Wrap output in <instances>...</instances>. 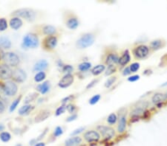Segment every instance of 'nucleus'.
<instances>
[{
    "instance_id": "nucleus-1",
    "label": "nucleus",
    "mask_w": 167,
    "mask_h": 146,
    "mask_svg": "<svg viewBox=\"0 0 167 146\" xmlns=\"http://www.w3.org/2000/svg\"><path fill=\"white\" fill-rule=\"evenodd\" d=\"M134 57L138 60H142L148 57L150 53V49L145 44H140L135 47L132 50Z\"/></svg>"
},
{
    "instance_id": "nucleus-2",
    "label": "nucleus",
    "mask_w": 167,
    "mask_h": 146,
    "mask_svg": "<svg viewBox=\"0 0 167 146\" xmlns=\"http://www.w3.org/2000/svg\"><path fill=\"white\" fill-rule=\"evenodd\" d=\"M94 36L91 33H86L83 35L77 42V47L79 49H86L89 47L94 44Z\"/></svg>"
},
{
    "instance_id": "nucleus-3",
    "label": "nucleus",
    "mask_w": 167,
    "mask_h": 146,
    "mask_svg": "<svg viewBox=\"0 0 167 146\" xmlns=\"http://www.w3.org/2000/svg\"><path fill=\"white\" fill-rule=\"evenodd\" d=\"M13 15L18 17H22L29 21H32L36 18V13L32 9L23 8L17 10L13 13Z\"/></svg>"
},
{
    "instance_id": "nucleus-4",
    "label": "nucleus",
    "mask_w": 167,
    "mask_h": 146,
    "mask_svg": "<svg viewBox=\"0 0 167 146\" xmlns=\"http://www.w3.org/2000/svg\"><path fill=\"white\" fill-rule=\"evenodd\" d=\"M23 47L27 48H36L39 46V39L37 36L34 33H29L23 38Z\"/></svg>"
},
{
    "instance_id": "nucleus-5",
    "label": "nucleus",
    "mask_w": 167,
    "mask_h": 146,
    "mask_svg": "<svg viewBox=\"0 0 167 146\" xmlns=\"http://www.w3.org/2000/svg\"><path fill=\"white\" fill-rule=\"evenodd\" d=\"M3 60L5 62L6 65L10 67H17L20 64V58L14 53H5Z\"/></svg>"
},
{
    "instance_id": "nucleus-6",
    "label": "nucleus",
    "mask_w": 167,
    "mask_h": 146,
    "mask_svg": "<svg viewBox=\"0 0 167 146\" xmlns=\"http://www.w3.org/2000/svg\"><path fill=\"white\" fill-rule=\"evenodd\" d=\"M97 130L100 132L102 136H103L105 139H110L111 138L114 137V134H115V131L112 128L108 126H105V125H99L97 127Z\"/></svg>"
},
{
    "instance_id": "nucleus-7",
    "label": "nucleus",
    "mask_w": 167,
    "mask_h": 146,
    "mask_svg": "<svg viewBox=\"0 0 167 146\" xmlns=\"http://www.w3.org/2000/svg\"><path fill=\"white\" fill-rule=\"evenodd\" d=\"M6 96H14L17 92V86L12 81H8L3 86Z\"/></svg>"
},
{
    "instance_id": "nucleus-8",
    "label": "nucleus",
    "mask_w": 167,
    "mask_h": 146,
    "mask_svg": "<svg viewBox=\"0 0 167 146\" xmlns=\"http://www.w3.org/2000/svg\"><path fill=\"white\" fill-rule=\"evenodd\" d=\"M13 76V72L6 64L0 65V78L3 80L10 79Z\"/></svg>"
},
{
    "instance_id": "nucleus-9",
    "label": "nucleus",
    "mask_w": 167,
    "mask_h": 146,
    "mask_svg": "<svg viewBox=\"0 0 167 146\" xmlns=\"http://www.w3.org/2000/svg\"><path fill=\"white\" fill-rule=\"evenodd\" d=\"M84 138L89 142H97L100 139V135L97 131L91 130V131H89L85 133Z\"/></svg>"
},
{
    "instance_id": "nucleus-10",
    "label": "nucleus",
    "mask_w": 167,
    "mask_h": 146,
    "mask_svg": "<svg viewBox=\"0 0 167 146\" xmlns=\"http://www.w3.org/2000/svg\"><path fill=\"white\" fill-rule=\"evenodd\" d=\"M74 82V76L71 75V74H68V75H65L62 79L60 80V81L58 84V86H59L60 88H67L68 86H70L73 84Z\"/></svg>"
},
{
    "instance_id": "nucleus-11",
    "label": "nucleus",
    "mask_w": 167,
    "mask_h": 146,
    "mask_svg": "<svg viewBox=\"0 0 167 146\" xmlns=\"http://www.w3.org/2000/svg\"><path fill=\"white\" fill-rule=\"evenodd\" d=\"M12 77L17 82L23 83L26 80L27 75L24 70H23L22 69H17L14 71Z\"/></svg>"
},
{
    "instance_id": "nucleus-12",
    "label": "nucleus",
    "mask_w": 167,
    "mask_h": 146,
    "mask_svg": "<svg viewBox=\"0 0 167 146\" xmlns=\"http://www.w3.org/2000/svg\"><path fill=\"white\" fill-rule=\"evenodd\" d=\"M166 45V42L162 39H156L153 40L149 44V49L153 51H157V50L162 49Z\"/></svg>"
},
{
    "instance_id": "nucleus-13",
    "label": "nucleus",
    "mask_w": 167,
    "mask_h": 146,
    "mask_svg": "<svg viewBox=\"0 0 167 146\" xmlns=\"http://www.w3.org/2000/svg\"><path fill=\"white\" fill-rule=\"evenodd\" d=\"M57 44V39L55 36H49L45 39L44 41V46L45 48L52 50L56 47Z\"/></svg>"
},
{
    "instance_id": "nucleus-14",
    "label": "nucleus",
    "mask_w": 167,
    "mask_h": 146,
    "mask_svg": "<svg viewBox=\"0 0 167 146\" xmlns=\"http://www.w3.org/2000/svg\"><path fill=\"white\" fill-rule=\"evenodd\" d=\"M131 60L130 53H129V50H126L124 51L122 56L119 58V61H118V64L121 66H125L128 64L129 61Z\"/></svg>"
},
{
    "instance_id": "nucleus-15",
    "label": "nucleus",
    "mask_w": 167,
    "mask_h": 146,
    "mask_svg": "<svg viewBox=\"0 0 167 146\" xmlns=\"http://www.w3.org/2000/svg\"><path fill=\"white\" fill-rule=\"evenodd\" d=\"M126 128V117L125 114L120 116L119 122H118L117 131L119 133H123Z\"/></svg>"
},
{
    "instance_id": "nucleus-16",
    "label": "nucleus",
    "mask_w": 167,
    "mask_h": 146,
    "mask_svg": "<svg viewBox=\"0 0 167 146\" xmlns=\"http://www.w3.org/2000/svg\"><path fill=\"white\" fill-rule=\"evenodd\" d=\"M166 95H164V94L163 93H160V92H157V93H155L153 96H152V102L154 104H158V103L163 102L165 100H166Z\"/></svg>"
},
{
    "instance_id": "nucleus-17",
    "label": "nucleus",
    "mask_w": 167,
    "mask_h": 146,
    "mask_svg": "<svg viewBox=\"0 0 167 146\" xmlns=\"http://www.w3.org/2000/svg\"><path fill=\"white\" fill-rule=\"evenodd\" d=\"M119 61V56L116 53H109L106 57V61L105 63L109 65H114V64L118 63Z\"/></svg>"
},
{
    "instance_id": "nucleus-18",
    "label": "nucleus",
    "mask_w": 167,
    "mask_h": 146,
    "mask_svg": "<svg viewBox=\"0 0 167 146\" xmlns=\"http://www.w3.org/2000/svg\"><path fill=\"white\" fill-rule=\"evenodd\" d=\"M82 142V139L80 136H74L69 138L65 141V146H77Z\"/></svg>"
},
{
    "instance_id": "nucleus-19",
    "label": "nucleus",
    "mask_w": 167,
    "mask_h": 146,
    "mask_svg": "<svg viewBox=\"0 0 167 146\" xmlns=\"http://www.w3.org/2000/svg\"><path fill=\"white\" fill-rule=\"evenodd\" d=\"M22 25H23V21L19 17H14V18L11 19L10 26L14 30L20 29Z\"/></svg>"
},
{
    "instance_id": "nucleus-20",
    "label": "nucleus",
    "mask_w": 167,
    "mask_h": 146,
    "mask_svg": "<svg viewBox=\"0 0 167 146\" xmlns=\"http://www.w3.org/2000/svg\"><path fill=\"white\" fill-rule=\"evenodd\" d=\"M48 64L47 61L45 60H40L39 61L34 67V71H42L45 70L48 67Z\"/></svg>"
},
{
    "instance_id": "nucleus-21",
    "label": "nucleus",
    "mask_w": 167,
    "mask_h": 146,
    "mask_svg": "<svg viewBox=\"0 0 167 146\" xmlns=\"http://www.w3.org/2000/svg\"><path fill=\"white\" fill-rule=\"evenodd\" d=\"M0 47L4 49H10L11 47V42L9 38L6 36L0 37Z\"/></svg>"
},
{
    "instance_id": "nucleus-22",
    "label": "nucleus",
    "mask_w": 167,
    "mask_h": 146,
    "mask_svg": "<svg viewBox=\"0 0 167 146\" xmlns=\"http://www.w3.org/2000/svg\"><path fill=\"white\" fill-rule=\"evenodd\" d=\"M50 89V84L48 81H45L43 84H41L37 86V89L40 92L41 94L44 95V94H46L47 92L49 91Z\"/></svg>"
},
{
    "instance_id": "nucleus-23",
    "label": "nucleus",
    "mask_w": 167,
    "mask_h": 146,
    "mask_svg": "<svg viewBox=\"0 0 167 146\" xmlns=\"http://www.w3.org/2000/svg\"><path fill=\"white\" fill-rule=\"evenodd\" d=\"M68 27L71 30L76 29L77 27L79 26V21L77 18H71L70 19L68 20L66 23Z\"/></svg>"
},
{
    "instance_id": "nucleus-24",
    "label": "nucleus",
    "mask_w": 167,
    "mask_h": 146,
    "mask_svg": "<svg viewBox=\"0 0 167 146\" xmlns=\"http://www.w3.org/2000/svg\"><path fill=\"white\" fill-rule=\"evenodd\" d=\"M50 116V112L48 111H42V112H40L38 115L36 117V120L35 121L37 122H41L42 121V120H45V119L48 118V117Z\"/></svg>"
},
{
    "instance_id": "nucleus-25",
    "label": "nucleus",
    "mask_w": 167,
    "mask_h": 146,
    "mask_svg": "<svg viewBox=\"0 0 167 146\" xmlns=\"http://www.w3.org/2000/svg\"><path fill=\"white\" fill-rule=\"evenodd\" d=\"M33 109H34V106H31V105H26L19 109V114L20 115H26V114H29L30 111H32Z\"/></svg>"
},
{
    "instance_id": "nucleus-26",
    "label": "nucleus",
    "mask_w": 167,
    "mask_h": 146,
    "mask_svg": "<svg viewBox=\"0 0 167 146\" xmlns=\"http://www.w3.org/2000/svg\"><path fill=\"white\" fill-rule=\"evenodd\" d=\"M105 66L103 64H99V65L96 66L91 70V73L94 75H99L100 74H101L105 70Z\"/></svg>"
},
{
    "instance_id": "nucleus-27",
    "label": "nucleus",
    "mask_w": 167,
    "mask_h": 146,
    "mask_svg": "<svg viewBox=\"0 0 167 146\" xmlns=\"http://www.w3.org/2000/svg\"><path fill=\"white\" fill-rule=\"evenodd\" d=\"M43 33L48 36L53 35V34H54L56 33V28L53 26H51V25H46L43 28Z\"/></svg>"
},
{
    "instance_id": "nucleus-28",
    "label": "nucleus",
    "mask_w": 167,
    "mask_h": 146,
    "mask_svg": "<svg viewBox=\"0 0 167 146\" xmlns=\"http://www.w3.org/2000/svg\"><path fill=\"white\" fill-rule=\"evenodd\" d=\"M91 67V64L89 62H83L79 65L78 69L82 72H85L89 70Z\"/></svg>"
},
{
    "instance_id": "nucleus-29",
    "label": "nucleus",
    "mask_w": 167,
    "mask_h": 146,
    "mask_svg": "<svg viewBox=\"0 0 167 146\" xmlns=\"http://www.w3.org/2000/svg\"><path fill=\"white\" fill-rule=\"evenodd\" d=\"M37 97H38V94L35 93V92L30 94V95H28V96L26 97V98L25 99L24 103H26V104H28V103H31V102L34 101V100H35Z\"/></svg>"
},
{
    "instance_id": "nucleus-30",
    "label": "nucleus",
    "mask_w": 167,
    "mask_h": 146,
    "mask_svg": "<svg viewBox=\"0 0 167 146\" xmlns=\"http://www.w3.org/2000/svg\"><path fill=\"white\" fill-rule=\"evenodd\" d=\"M117 120V117L114 113H111L109 116L107 118V122L110 125H113V124H115Z\"/></svg>"
},
{
    "instance_id": "nucleus-31",
    "label": "nucleus",
    "mask_w": 167,
    "mask_h": 146,
    "mask_svg": "<svg viewBox=\"0 0 167 146\" xmlns=\"http://www.w3.org/2000/svg\"><path fill=\"white\" fill-rule=\"evenodd\" d=\"M11 136L8 132H2L0 134V139L3 142H8L11 139Z\"/></svg>"
},
{
    "instance_id": "nucleus-32",
    "label": "nucleus",
    "mask_w": 167,
    "mask_h": 146,
    "mask_svg": "<svg viewBox=\"0 0 167 146\" xmlns=\"http://www.w3.org/2000/svg\"><path fill=\"white\" fill-rule=\"evenodd\" d=\"M45 78V73L44 72H39V73H37V75L34 77V80L37 82H41L43 81Z\"/></svg>"
},
{
    "instance_id": "nucleus-33",
    "label": "nucleus",
    "mask_w": 167,
    "mask_h": 146,
    "mask_svg": "<svg viewBox=\"0 0 167 146\" xmlns=\"http://www.w3.org/2000/svg\"><path fill=\"white\" fill-rule=\"evenodd\" d=\"M116 81H117V77H111V78H109L106 81H105V86L107 88L111 87V86L115 83Z\"/></svg>"
},
{
    "instance_id": "nucleus-34",
    "label": "nucleus",
    "mask_w": 167,
    "mask_h": 146,
    "mask_svg": "<svg viewBox=\"0 0 167 146\" xmlns=\"http://www.w3.org/2000/svg\"><path fill=\"white\" fill-rule=\"evenodd\" d=\"M21 97H22V96H20L18 97V98H17L15 100H14L13 103H11V106H10V111H11V112L14 111V110L16 109V108L17 107L18 104L20 103V100H21Z\"/></svg>"
},
{
    "instance_id": "nucleus-35",
    "label": "nucleus",
    "mask_w": 167,
    "mask_h": 146,
    "mask_svg": "<svg viewBox=\"0 0 167 146\" xmlns=\"http://www.w3.org/2000/svg\"><path fill=\"white\" fill-rule=\"evenodd\" d=\"M129 68H130V70L132 73H136V72H138L139 70L140 64L138 62L133 63V64H132L129 66Z\"/></svg>"
},
{
    "instance_id": "nucleus-36",
    "label": "nucleus",
    "mask_w": 167,
    "mask_h": 146,
    "mask_svg": "<svg viewBox=\"0 0 167 146\" xmlns=\"http://www.w3.org/2000/svg\"><path fill=\"white\" fill-rule=\"evenodd\" d=\"M8 23L5 19H0V31H4L7 29Z\"/></svg>"
},
{
    "instance_id": "nucleus-37",
    "label": "nucleus",
    "mask_w": 167,
    "mask_h": 146,
    "mask_svg": "<svg viewBox=\"0 0 167 146\" xmlns=\"http://www.w3.org/2000/svg\"><path fill=\"white\" fill-rule=\"evenodd\" d=\"M116 72V67L114 65H109L107 68L106 72H105V75H110L111 74L114 73Z\"/></svg>"
},
{
    "instance_id": "nucleus-38",
    "label": "nucleus",
    "mask_w": 167,
    "mask_h": 146,
    "mask_svg": "<svg viewBox=\"0 0 167 146\" xmlns=\"http://www.w3.org/2000/svg\"><path fill=\"white\" fill-rule=\"evenodd\" d=\"M100 95H94V96H93L90 100H89V103H90L91 105L96 104V103L100 100Z\"/></svg>"
},
{
    "instance_id": "nucleus-39",
    "label": "nucleus",
    "mask_w": 167,
    "mask_h": 146,
    "mask_svg": "<svg viewBox=\"0 0 167 146\" xmlns=\"http://www.w3.org/2000/svg\"><path fill=\"white\" fill-rule=\"evenodd\" d=\"M62 132H63V131H62V128H61L60 126H57L56 128H55L54 133H53V134H54L55 136H56V137H57V136L62 135Z\"/></svg>"
},
{
    "instance_id": "nucleus-40",
    "label": "nucleus",
    "mask_w": 167,
    "mask_h": 146,
    "mask_svg": "<svg viewBox=\"0 0 167 146\" xmlns=\"http://www.w3.org/2000/svg\"><path fill=\"white\" fill-rule=\"evenodd\" d=\"M73 70H74L73 67H71V65H66L63 67L62 71H63L64 73H67V75H68V74H70L72 71H73Z\"/></svg>"
},
{
    "instance_id": "nucleus-41",
    "label": "nucleus",
    "mask_w": 167,
    "mask_h": 146,
    "mask_svg": "<svg viewBox=\"0 0 167 146\" xmlns=\"http://www.w3.org/2000/svg\"><path fill=\"white\" fill-rule=\"evenodd\" d=\"M65 109H66V106H60V107H59L56 111V115L59 116L60 115V114H63L65 111Z\"/></svg>"
},
{
    "instance_id": "nucleus-42",
    "label": "nucleus",
    "mask_w": 167,
    "mask_h": 146,
    "mask_svg": "<svg viewBox=\"0 0 167 146\" xmlns=\"http://www.w3.org/2000/svg\"><path fill=\"white\" fill-rule=\"evenodd\" d=\"M66 109H67L69 113L72 114V113L74 112V111L76 110V106H75L74 105L69 104V105H68L67 106H66Z\"/></svg>"
},
{
    "instance_id": "nucleus-43",
    "label": "nucleus",
    "mask_w": 167,
    "mask_h": 146,
    "mask_svg": "<svg viewBox=\"0 0 167 146\" xmlns=\"http://www.w3.org/2000/svg\"><path fill=\"white\" fill-rule=\"evenodd\" d=\"M140 79V76L138 75H132V76L129 77L128 78V81H130V82H135V81H138V80Z\"/></svg>"
},
{
    "instance_id": "nucleus-44",
    "label": "nucleus",
    "mask_w": 167,
    "mask_h": 146,
    "mask_svg": "<svg viewBox=\"0 0 167 146\" xmlns=\"http://www.w3.org/2000/svg\"><path fill=\"white\" fill-rule=\"evenodd\" d=\"M84 129H85V128H83V127H82V128H78V129H76V130H75V131H74L73 132H72L71 134V136H74V135H77V134H80V133H81L82 131H83Z\"/></svg>"
},
{
    "instance_id": "nucleus-45",
    "label": "nucleus",
    "mask_w": 167,
    "mask_h": 146,
    "mask_svg": "<svg viewBox=\"0 0 167 146\" xmlns=\"http://www.w3.org/2000/svg\"><path fill=\"white\" fill-rule=\"evenodd\" d=\"M131 73H132V72H131L129 67H126V68L123 70V75H125V76H126V75H130Z\"/></svg>"
},
{
    "instance_id": "nucleus-46",
    "label": "nucleus",
    "mask_w": 167,
    "mask_h": 146,
    "mask_svg": "<svg viewBox=\"0 0 167 146\" xmlns=\"http://www.w3.org/2000/svg\"><path fill=\"white\" fill-rule=\"evenodd\" d=\"M77 117V114H72L71 116H70V117H68L67 121H68V122L73 121V120H76Z\"/></svg>"
},
{
    "instance_id": "nucleus-47",
    "label": "nucleus",
    "mask_w": 167,
    "mask_h": 146,
    "mask_svg": "<svg viewBox=\"0 0 167 146\" xmlns=\"http://www.w3.org/2000/svg\"><path fill=\"white\" fill-rule=\"evenodd\" d=\"M97 81H98V80H94V81H93L92 82H91L90 84H89V85L87 86V87H86V88H87V89H89V88H91V87H92L93 86L95 85L96 83H97Z\"/></svg>"
},
{
    "instance_id": "nucleus-48",
    "label": "nucleus",
    "mask_w": 167,
    "mask_h": 146,
    "mask_svg": "<svg viewBox=\"0 0 167 146\" xmlns=\"http://www.w3.org/2000/svg\"><path fill=\"white\" fill-rule=\"evenodd\" d=\"M72 95H71V96H68V97H65V98H64L63 100H62V103H67V102H68L69 100H71V99H72Z\"/></svg>"
},
{
    "instance_id": "nucleus-49",
    "label": "nucleus",
    "mask_w": 167,
    "mask_h": 146,
    "mask_svg": "<svg viewBox=\"0 0 167 146\" xmlns=\"http://www.w3.org/2000/svg\"><path fill=\"white\" fill-rule=\"evenodd\" d=\"M5 110V106L3 103L0 101V113H2Z\"/></svg>"
},
{
    "instance_id": "nucleus-50",
    "label": "nucleus",
    "mask_w": 167,
    "mask_h": 146,
    "mask_svg": "<svg viewBox=\"0 0 167 146\" xmlns=\"http://www.w3.org/2000/svg\"><path fill=\"white\" fill-rule=\"evenodd\" d=\"M4 55H5V53H3L1 47H0V60H1L2 59H3V57H4Z\"/></svg>"
},
{
    "instance_id": "nucleus-51",
    "label": "nucleus",
    "mask_w": 167,
    "mask_h": 146,
    "mask_svg": "<svg viewBox=\"0 0 167 146\" xmlns=\"http://www.w3.org/2000/svg\"><path fill=\"white\" fill-rule=\"evenodd\" d=\"M45 144L44 142H39V143L36 144L35 146H45Z\"/></svg>"
},
{
    "instance_id": "nucleus-52",
    "label": "nucleus",
    "mask_w": 167,
    "mask_h": 146,
    "mask_svg": "<svg viewBox=\"0 0 167 146\" xmlns=\"http://www.w3.org/2000/svg\"><path fill=\"white\" fill-rule=\"evenodd\" d=\"M5 128V127L2 125H0V131H3Z\"/></svg>"
},
{
    "instance_id": "nucleus-53",
    "label": "nucleus",
    "mask_w": 167,
    "mask_h": 146,
    "mask_svg": "<svg viewBox=\"0 0 167 146\" xmlns=\"http://www.w3.org/2000/svg\"><path fill=\"white\" fill-rule=\"evenodd\" d=\"M17 146H22L21 144H19V145H17Z\"/></svg>"
},
{
    "instance_id": "nucleus-54",
    "label": "nucleus",
    "mask_w": 167,
    "mask_h": 146,
    "mask_svg": "<svg viewBox=\"0 0 167 146\" xmlns=\"http://www.w3.org/2000/svg\"><path fill=\"white\" fill-rule=\"evenodd\" d=\"M166 60L167 61V55H166Z\"/></svg>"
}]
</instances>
